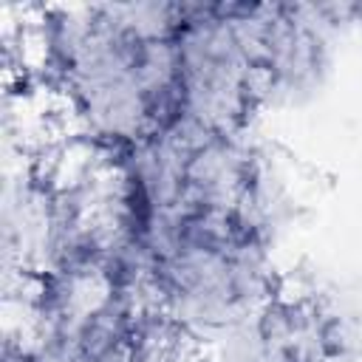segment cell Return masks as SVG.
<instances>
[{
  "label": "cell",
  "mask_w": 362,
  "mask_h": 362,
  "mask_svg": "<svg viewBox=\"0 0 362 362\" xmlns=\"http://www.w3.org/2000/svg\"><path fill=\"white\" fill-rule=\"evenodd\" d=\"M235 20L257 74L260 113L314 102L337 68L348 28L345 3H235Z\"/></svg>",
  "instance_id": "6da1fadb"
},
{
  "label": "cell",
  "mask_w": 362,
  "mask_h": 362,
  "mask_svg": "<svg viewBox=\"0 0 362 362\" xmlns=\"http://www.w3.org/2000/svg\"><path fill=\"white\" fill-rule=\"evenodd\" d=\"M178 59L187 122L206 130H252L260 93L235 3H181Z\"/></svg>",
  "instance_id": "7a4b0ae2"
}]
</instances>
